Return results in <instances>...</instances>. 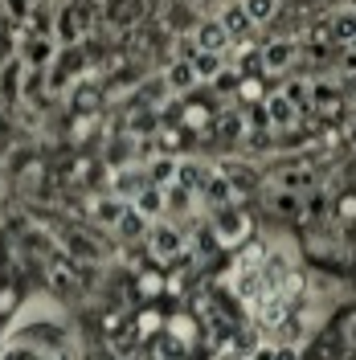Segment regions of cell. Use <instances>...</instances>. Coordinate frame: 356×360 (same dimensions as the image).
Returning <instances> with one entry per match:
<instances>
[{
	"label": "cell",
	"instance_id": "cell-18",
	"mask_svg": "<svg viewBox=\"0 0 356 360\" xmlns=\"http://www.w3.org/2000/svg\"><path fill=\"white\" fill-rule=\"evenodd\" d=\"M312 103L315 107H340V90L332 86V82H312Z\"/></svg>",
	"mask_w": 356,
	"mask_h": 360
},
{
	"label": "cell",
	"instance_id": "cell-13",
	"mask_svg": "<svg viewBox=\"0 0 356 360\" xmlns=\"http://www.w3.org/2000/svg\"><path fill=\"white\" fill-rule=\"evenodd\" d=\"M148 229H152V221H148L144 213H135L132 205H127V213L115 221V233H119V238H148Z\"/></svg>",
	"mask_w": 356,
	"mask_h": 360
},
{
	"label": "cell",
	"instance_id": "cell-22",
	"mask_svg": "<svg viewBox=\"0 0 356 360\" xmlns=\"http://www.w3.org/2000/svg\"><path fill=\"white\" fill-rule=\"evenodd\" d=\"M303 184H307V172H287V176H283V188H291V193L303 188Z\"/></svg>",
	"mask_w": 356,
	"mask_h": 360
},
{
	"label": "cell",
	"instance_id": "cell-5",
	"mask_svg": "<svg viewBox=\"0 0 356 360\" xmlns=\"http://www.w3.org/2000/svg\"><path fill=\"white\" fill-rule=\"evenodd\" d=\"M299 58V45L295 41H270L267 49H262V70H270V74H283V70H291V62Z\"/></svg>",
	"mask_w": 356,
	"mask_h": 360
},
{
	"label": "cell",
	"instance_id": "cell-2",
	"mask_svg": "<svg viewBox=\"0 0 356 360\" xmlns=\"http://www.w3.org/2000/svg\"><path fill=\"white\" fill-rule=\"evenodd\" d=\"M262 111H267V123L274 127V131H287V127H295V123H299V115H303L287 98V94H283V90H274V94H270L267 103H262Z\"/></svg>",
	"mask_w": 356,
	"mask_h": 360
},
{
	"label": "cell",
	"instance_id": "cell-15",
	"mask_svg": "<svg viewBox=\"0 0 356 360\" xmlns=\"http://www.w3.org/2000/svg\"><path fill=\"white\" fill-rule=\"evenodd\" d=\"M217 21H222V29L229 33V37H242V33H250V17H246L242 0H238V4H229V8H225Z\"/></svg>",
	"mask_w": 356,
	"mask_h": 360
},
{
	"label": "cell",
	"instance_id": "cell-29",
	"mask_svg": "<svg viewBox=\"0 0 356 360\" xmlns=\"http://www.w3.org/2000/svg\"><path fill=\"white\" fill-rule=\"evenodd\" d=\"M348 49H356V37H352V41H348Z\"/></svg>",
	"mask_w": 356,
	"mask_h": 360
},
{
	"label": "cell",
	"instance_id": "cell-4",
	"mask_svg": "<svg viewBox=\"0 0 356 360\" xmlns=\"http://www.w3.org/2000/svg\"><path fill=\"white\" fill-rule=\"evenodd\" d=\"M144 188H148V172L144 168H119L111 180V197H119V201H135Z\"/></svg>",
	"mask_w": 356,
	"mask_h": 360
},
{
	"label": "cell",
	"instance_id": "cell-14",
	"mask_svg": "<svg viewBox=\"0 0 356 360\" xmlns=\"http://www.w3.org/2000/svg\"><path fill=\"white\" fill-rule=\"evenodd\" d=\"M189 62H193V70H197V82H213V78L225 70L222 53H193Z\"/></svg>",
	"mask_w": 356,
	"mask_h": 360
},
{
	"label": "cell",
	"instance_id": "cell-3",
	"mask_svg": "<svg viewBox=\"0 0 356 360\" xmlns=\"http://www.w3.org/2000/svg\"><path fill=\"white\" fill-rule=\"evenodd\" d=\"M180 246H184V238H180L172 225H152L148 229V250H152V258H160V262H172L180 254Z\"/></svg>",
	"mask_w": 356,
	"mask_h": 360
},
{
	"label": "cell",
	"instance_id": "cell-26",
	"mask_svg": "<svg viewBox=\"0 0 356 360\" xmlns=\"http://www.w3.org/2000/svg\"><path fill=\"white\" fill-rule=\"evenodd\" d=\"M348 143H352V148H356V119H352V123H348Z\"/></svg>",
	"mask_w": 356,
	"mask_h": 360
},
{
	"label": "cell",
	"instance_id": "cell-6",
	"mask_svg": "<svg viewBox=\"0 0 356 360\" xmlns=\"http://www.w3.org/2000/svg\"><path fill=\"white\" fill-rule=\"evenodd\" d=\"M193 45H197V53H222L229 45V33L222 29V21H201L193 33Z\"/></svg>",
	"mask_w": 356,
	"mask_h": 360
},
{
	"label": "cell",
	"instance_id": "cell-27",
	"mask_svg": "<svg viewBox=\"0 0 356 360\" xmlns=\"http://www.w3.org/2000/svg\"><path fill=\"white\" fill-rule=\"evenodd\" d=\"M217 360H242V352H222Z\"/></svg>",
	"mask_w": 356,
	"mask_h": 360
},
{
	"label": "cell",
	"instance_id": "cell-24",
	"mask_svg": "<svg viewBox=\"0 0 356 360\" xmlns=\"http://www.w3.org/2000/svg\"><path fill=\"white\" fill-rule=\"evenodd\" d=\"M62 37H78V25H74V13H70V21L62 17Z\"/></svg>",
	"mask_w": 356,
	"mask_h": 360
},
{
	"label": "cell",
	"instance_id": "cell-20",
	"mask_svg": "<svg viewBox=\"0 0 356 360\" xmlns=\"http://www.w3.org/2000/svg\"><path fill=\"white\" fill-rule=\"evenodd\" d=\"M283 94H287L291 103H295V107L303 111V107H307V98H312V86H307V82H295V86H287Z\"/></svg>",
	"mask_w": 356,
	"mask_h": 360
},
{
	"label": "cell",
	"instance_id": "cell-28",
	"mask_svg": "<svg viewBox=\"0 0 356 360\" xmlns=\"http://www.w3.org/2000/svg\"><path fill=\"white\" fill-rule=\"evenodd\" d=\"M348 94H356V78H352V82H348Z\"/></svg>",
	"mask_w": 356,
	"mask_h": 360
},
{
	"label": "cell",
	"instance_id": "cell-19",
	"mask_svg": "<svg viewBox=\"0 0 356 360\" xmlns=\"http://www.w3.org/2000/svg\"><path fill=\"white\" fill-rule=\"evenodd\" d=\"M168 94H172V90H168V82H164V78H156V82H148V86H144V98H148L152 107L168 103Z\"/></svg>",
	"mask_w": 356,
	"mask_h": 360
},
{
	"label": "cell",
	"instance_id": "cell-17",
	"mask_svg": "<svg viewBox=\"0 0 356 360\" xmlns=\"http://www.w3.org/2000/svg\"><path fill=\"white\" fill-rule=\"evenodd\" d=\"M246 17H250V25H267L274 13H279V0H242Z\"/></svg>",
	"mask_w": 356,
	"mask_h": 360
},
{
	"label": "cell",
	"instance_id": "cell-10",
	"mask_svg": "<svg viewBox=\"0 0 356 360\" xmlns=\"http://www.w3.org/2000/svg\"><path fill=\"white\" fill-rule=\"evenodd\" d=\"M144 172H148V184H152V188H164V193H168V188L177 184V160L160 156V160H152Z\"/></svg>",
	"mask_w": 356,
	"mask_h": 360
},
{
	"label": "cell",
	"instance_id": "cell-21",
	"mask_svg": "<svg viewBox=\"0 0 356 360\" xmlns=\"http://www.w3.org/2000/svg\"><path fill=\"white\" fill-rule=\"evenodd\" d=\"M242 131H246L242 115H225V119H222V135H242Z\"/></svg>",
	"mask_w": 356,
	"mask_h": 360
},
{
	"label": "cell",
	"instance_id": "cell-25",
	"mask_svg": "<svg viewBox=\"0 0 356 360\" xmlns=\"http://www.w3.org/2000/svg\"><path fill=\"white\" fill-rule=\"evenodd\" d=\"M344 74H356V49H344Z\"/></svg>",
	"mask_w": 356,
	"mask_h": 360
},
{
	"label": "cell",
	"instance_id": "cell-9",
	"mask_svg": "<svg viewBox=\"0 0 356 360\" xmlns=\"http://www.w3.org/2000/svg\"><path fill=\"white\" fill-rule=\"evenodd\" d=\"M201 197L213 205V209H222V205L234 201V184H229V176H222V172H209L205 188H201Z\"/></svg>",
	"mask_w": 356,
	"mask_h": 360
},
{
	"label": "cell",
	"instance_id": "cell-8",
	"mask_svg": "<svg viewBox=\"0 0 356 360\" xmlns=\"http://www.w3.org/2000/svg\"><path fill=\"white\" fill-rule=\"evenodd\" d=\"M205 180H209V168H201V164H193V160H177V188H184V193L201 197Z\"/></svg>",
	"mask_w": 356,
	"mask_h": 360
},
{
	"label": "cell",
	"instance_id": "cell-1",
	"mask_svg": "<svg viewBox=\"0 0 356 360\" xmlns=\"http://www.w3.org/2000/svg\"><path fill=\"white\" fill-rule=\"evenodd\" d=\"M246 233H250V217H246L242 209H234V205L213 209V238H217L222 246H238Z\"/></svg>",
	"mask_w": 356,
	"mask_h": 360
},
{
	"label": "cell",
	"instance_id": "cell-23",
	"mask_svg": "<svg viewBox=\"0 0 356 360\" xmlns=\"http://www.w3.org/2000/svg\"><path fill=\"white\" fill-rule=\"evenodd\" d=\"M205 119H209V111H205V107H189V111H184V123H193V127H201Z\"/></svg>",
	"mask_w": 356,
	"mask_h": 360
},
{
	"label": "cell",
	"instance_id": "cell-12",
	"mask_svg": "<svg viewBox=\"0 0 356 360\" xmlns=\"http://www.w3.org/2000/svg\"><path fill=\"white\" fill-rule=\"evenodd\" d=\"M127 205H132V201H119V197H103V201L90 205V213H94V221H98V225H111V229H115V221H119V217L127 213Z\"/></svg>",
	"mask_w": 356,
	"mask_h": 360
},
{
	"label": "cell",
	"instance_id": "cell-11",
	"mask_svg": "<svg viewBox=\"0 0 356 360\" xmlns=\"http://www.w3.org/2000/svg\"><path fill=\"white\" fill-rule=\"evenodd\" d=\"M132 209L135 213H144L148 221H156L160 213H168V205H164V188H152V184H148V188L132 201Z\"/></svg>",
	"mask_w": 356,
	"mask_h": 360
},
{
	"label": "cell",
	"instance_id": "cell-16",
	"mask_svg": "<svg viewBox=\"0 0 356 360\" xmlns=\"http://www.w3.org/2000/svg\"><path fill=\"white\" fill-rule=\"evenodd\" d=\"M332 37L344 41V45L356 37V8H340V13L332 17Z\"/></svg>",
	"mask_w": 356,
	"mask_h": 360
},
{
	"label": "cell",
	"instance_id": "cell-7",
	"mask_svg": "<svg viewBox=\"0 0 356 360\" xmlns=\"http://www.w3.org/2000/svg\"><path fill=\"white\" fill-rule=\"evenodd\" d=\"M164 82H168L172 94H189V90L197 86V70H193L189 58H177V62L168 66V74H164Z\"/></svg>",
	"mask_w": 356,
	"mask_h": 360
}]
</instances>
